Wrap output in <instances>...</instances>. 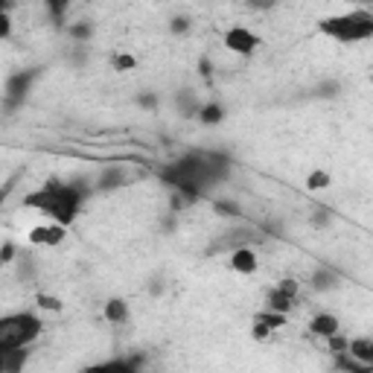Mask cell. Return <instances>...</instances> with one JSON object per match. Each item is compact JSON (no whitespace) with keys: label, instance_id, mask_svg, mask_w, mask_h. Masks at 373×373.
Listing matches in <instances>:
<instances>
[{"label":"cell","instance_id":"obj_2","mask_svg":"<svg viewBox=\"0 0 373 373\" xmlns=\"http://www.w3.org/2000/svg\"><path fill=\"white\" fill-rule=\"evenodd\" d=\"M324 35H330L341 44H359L373 38V12L370 9H350L345 15H333L318 24Z\"/></svg>","mask_w":373,"mask_h":373},{"label":"cell","instance_id":"obj_18","mask_svg":"<svg viewBox=\"0 0 373 373\" xmlns=\"http://www.w3.org/2000/svg\"><path fill=\"white\" fill-rule=\"evenodd\" d=\"M35 301H38V309H44V312H62V309H65L62 297L47 295V292H38V295H35Z\"/></svg>","mask_w":373,"mask_h":373},{"label":"cell","instance_id":"obj_5","mask_svg":"<svg viewBox=\"0 0 373 373\" xmlns=\"http://www.w3.org/2000/svg\"><path fill=\"white\" fill-rule=\"evenodd\" d=\"M225 47L233 56H251L254 50L260 47V38L254 35L248 26H231L228 33H225Z\"/></svg>","mask_w":373,"mask_h":373},{"label":"cell","instance_id":"obj_9","mask_svg":"<svg viewBox=\"0 0 373 373\" xmlns=\"http://www.w3.org/2000/svg\"><path fill=\"white\" fill-rule=\"evenodd\" d=\"M26 362H29V350L26 347L0 350V370H3V373H24Z\"/></svg>","mask_w":373,"mask_h":373},{"label":"cell","instance_id":"obj_24","mask_svg":"<svg viewBox=\"0 0 373 373\" xmlns=\"http://www.w3.org/2000/svg\"><path fill=\"white\" fill-rule=\"evenodd\" d=\"M268 335H272V330H268L265 324H260V321H254V326H251V338L254 341H265Z\"/></svg>","mask_w":373,"mask_h":373},{"label":"cell","instance_id":"obj_27","mask_svg":"<svg viewBox=\"0 0 373 373\" xmlns=\"http://www.w3.org/2000/svg\"><path fill=\"white\" fill-rule=\"evenodd\" d=\"M140 106H143V108H155V106H158V99H155L152 94H146V97H140Z\"/></svg>","mask_w":373,"mask_h":373},{"label":"cell","instance_id":"obj_6","mask_svg":"<svg viewBox=\"0 0 373 373\" xmlns=\"http://www.w3.org/2000/svg\"><path fill=\"white\" fill-rule=\"evenodd\" d=\"M38 76V70H21V73H12L6 79V108H15L18 102L29 94V85Z\"/></svg>","mask_w":373,"mask_h":373},{"label":"cell","instance_id":"obj_23","mask_svg":"<svg viewBox=\"0 0 373 373\" xmlns=\"http://www.w3.org/2000/svg\"><path fill=\"white\" fill-rule=\"evenodd\" d=\"M0 260H3L6 265L18 260V248H15V242H12V240H6V242H3V248H0Z\"/></svg>","mask_w":373,"mask_h":373},{"label":"cell","instance_id":"obj_26","mask_svg":"<svg viewBox=\"0 0 373 373\" xmlns=\"http://www.w3.org/2000/svg\"><path fill=\"white\" fill-rule=\"evenodd\" d=\"M335 91H338L335 82H324V85H321V94H324V97H335Z\"/></svg>","mask_w":373,"mask_h":373},{"label":"cell","instance_id":"obj_20","mask_svg":"<svg viewBox=\"0 0 373 373\" xmlns=\"http://www.w3.org/2000/svg\"><path fill=\"white\" fill-rule=\"evenodd\" d=\"M111 65H114V70H134V67H138V58H134V56H129V53H117L114 58H111Z\"/></svg>","mask_w":373,"mask_h":373},{"label":"cell","instance_id":"obj_13","mask_svg":"<svg viewBox=\"0 0 373 373\" xmlns=\"http://www.w3.org/2000/svg\"><path fill=\"white\" fill-rule=\"evenodd\" d=\"M126 169L123 167H108L106 172L99 175V181H97V190H117V187H126Z\"/></svg>","mask_w":373,"mask_h":373},{"label":"cell","instance_id":"obj_10","mask_svg":"<svg viewBox=\"0 0 373 373\" xmlns=\"http://www.w3.org/2000/svg\"><path fill=\"white\" fill-rule=\"evenodd\" d=\"M295 306H297V297H292V295H286V292H280L277 286L268 292V297H265V309H268V312H280V315H289Z\"/></svg>","mask_w":373,"mask_h":373},{"label":"cell","instance_id":"obj_17","mask_svg":"<svg viewBox=\"0 0 373 373\" xmlns=\"http://www.w3.org/2000/svg\"><path fill=\"white\" fill-rule=\"evenodd\" d=\"M330 184H333V175L326 172V169H312V172L306 175V190H312V192L326 190Z\"/></svg>","mask_w":373,"mask_h":373},{"label":"cell","instance_id":"obj_21","mask_svg":"<svg viewBox=\"0 0 373 373\" xmlns=\"http://www.w3.org/2000/svg\"><path fill=\"white\" fill-rule=\"evenodd\" d=\"M190 18H187V15H175V18L169 21V33L172 35H184V33H190Z\"/></svg>","mask_w":373,"mask_h":373},{"label":"cell","instance_id":"obj_15","mask_svg":"<svg viewBox=\"0 0 373 373\" xmlns=\"http://www.w3.org/2000/svg\"><path fill=\"white\" fill-rule=\"evenodd\" d=\"M309 286L315 289V292H324V289H333V286H338V274L333 272V268H318L315 274H312V280H309Z\"/></svg>","mask_w":373,"mask_h":373},{"label":"cell","instance_id":"obj_12","mask_svg":"<svg viewBox=\"0 0 373 373\" xmlns=\"http://www.w3.org/2000/svg\"><path fill=\"white\" fill-rule=\"evenodd\" d=\"M356 362H362L373 367V338H350V350H347Z\"/></svg>","mask_w":373,"mask_h":373},{"label":"cell","instance_id":"obj_3","mask_svg":"<svg viewBox=\"0 0 373 373\" xmlns=\"http://www.w3.org/2000/svg\"><path fill=\"white\" fill-rule=\"evenodd\" d=\"M44 333V321L35 312H15L0 318V350L29 347Z\"/></svg>","mask_w":373,"mask_h":373},{"label":"cell","instance_id":"obj_28","mask_svg":"<svg viewBox=\"0 0 373 373\" xmlns=\"http://www.w3.org/2000/svg\"><path fill=\"white\" fill-rule=\"evenodd\" d=\"M370 82H373V79H370Z\"/></svg>","mask_w":373,"mask_h":373},{"label":"cell","instance_id":"obj_16","mask_svg":"<svg viewBox=\"0 0 373 373\" xmlns=\"http://www.w3.org/2000/svg\"><path fill=\"white\" fill-rule=\"evenodd\" d=\"M199 120L204 126H219L222 120H225V108H222L219 102H207V106H201V111H199Z\"/></svg>","mask_w":373,"mask_h":373},{"label":"cell","instance_id":"obj_25","mask_svg":"<svg viewBox=\"0 0 373 373\" xmlns=\"http://www.w3.org/2000/svg\"><path fill=\"white\" fill-rule=\"evenodd\" d=\"M199 73H201V76H210V73H213V62L207 56L199 58Z\"/></svg>","mask_w":373,"mask_h":373},{"label":"cell","instance_id":"obj_11","mask_svg":"<svg viewBox=\"0 0 373 373\" xmlns=\"http://www.w3.org/2000/svg\"><path fill=\"white\" fill-rule=\"evenodd\" d=\"M102 318H106L111 326H123L129 321V304L123 301V297H111V301L106 304V309H102Z\"/></svg>","mask_w":373,"mask_h":373},{"label":"cell","instance_id":"obj_19","mask_svg":"<svg viewBox=\"0 0 373 373\" xmlns=\"http://www.w3.org/2000/svg\"><path fill=\"white\" fill-rule=\"evenodd\" d=\"M254 321H260V324H265L268 326V330H280V326H286V315H280V312H260V315L257 318H254Z\"/></svg>","mask_w":373,"mask_h":373},{"label":"cell","instance_id":"obj_8","mask_svg":"<svg viewBox=\"0 0 373 373\" xmlns=\"http://www.w3.org/2000/svg\"><path fill=\"white\" fill-rule=\"evenodd\" d=\"M309 333L315 338L326 341V338H333V335L341 333V324H338V318L333 315V312H318V315L309 321Z\"/></svg>","mask_w":373,"mask_h":373},{"label":"cell","instance_id":"obj_22","mask_svg":"<svg viewBox=\"0 0 373 373\" xmlns=\"http://www.w3.org/2000/svg\"><path fill=\"white\" fill-rule=\"evenodd\" d=\"M213 213L216 216H228V219L233 216L236 219V216H240V207L231 204V201H213Z\"/></svg>","mask_w":373,"mask_h":373},{"label":"cell","instance_id":"obj_4","mask_svg":"<svg viewBox=\"0 0 373 373\" xmlns=\"http://www.w3.org/2000/svg\"><path fill=\"white\" fill-rule=\"evenodd\" d=\"M29 245H44V248H58L67 240V228L58 225V222H41V225H33L26 233Z\"/></svg>","mask_w":373,"mask_h":373},{"label":"cell","instance_id":"obj_14","mask_svg":"<svg viewBox=\"0 0 373 373\" xmlns=\"http://www.w3.org/2000/svg\"><path fill=\"white\" fill-rule=\"evenodd\" d=\"M65 33L76 41V44H85V41H91L94 38V24L91 21H70L65 26Z\"/></svg>","mask_w":373,"mask_h":373},{"label":"cell","instance_id":"obj_7","mask_svg":"<svg viewBox=\"0 0 373 373\" xmlns=\"http://www.w3.org/2000/svg\"><path fill=\"white\" fill-rule=\"evenodd\" d=\"M228 265H231V272L236 274H254L260 268V257H257V251H254V245H245V248H233L228 254Z\"/></svg>","mask_w":373,"mask_h":373},{"label":"cell","instance_id":"obj_1","mask_svg":"<svg viewBox=\"0 0 373 373\" xmlns=\"http://www.w3.org/2000/svg\"><path fill=\"white\" fill-rule=\"evenodd\" d=\"M88 192L91 190H85L79 184H44L41 190L29 192V196L24 199V204L33 207V210H38V213H47L50 222H58V225L67 228L70 222L79 216Z\"/></svg>","mask_w":373,"mask_h":373}]
</instances>
